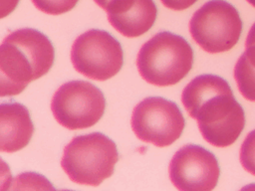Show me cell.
<instances>
[{"mask_svg":"<svg viewBox=\"0 0 255 191\" xmlns=\"http://www.w3.org/2000/svg\"><path fill=\"white\" fill-rule=\"evenodd\" d=\"M181 101L197 120L203 138L217 147L234 143L245 125V113L229 84L216 75H200L183 89Z\"/></svg>","mask_w":255,"mask_h":191,"instance_id":"cell-1","label":"cell"},{"mask_svg":"<svg viewBox=\"0 0 255 191\" xmlns=\"http://www.w3.org/2000/svg\"><path fill=\"white\" fill-rule=\"evenodd\" d=\"M54 59V47L40 31L24 28L10 33L0 46L1 96L20 94L50 71Z\"/></svg>","mask_w":255,"mask_h":191,"instance_id":"cell-2","label":"cell"},{"mask_svg":"<svg viewBox=\"0 0 255 191\" xmlns=\"http://www.w3.org/2000/svg\"><path fill=\"white\" fill-rule=\"evenodd\" d=\"M193 50L181 36L162 31L145 42L138 51L136 68L147 83L157 87L180 82L192 68Z\"/></svg>","mask_w":255,"mask_h":191,"instance_id":"cell-3","label":"cell"},{"mask_svg":"<svg viewBox=\"0 0 255 191\" xmlns=\"http://www.w3.org/2000/svg\"><path fill=\"white\" fill-rule=\"evenodd\" d=\"M119 160L116 143L102 132L74 137L64 148L61 166L81 185L98 186L111 177Z\"/></svg>","mask_w":255,"mask_h":191,"instance_id":"cell-4","label":"cell"},{"mask_svg":"<svg viewBox=\"0 0 255 191\" xmlns=\"http://www.w3.org/2000/svg\"><path fill=\"white\" fill-rule=\"evenodd\" d=\"M189 32L200 48L210 54L233 48L242 32V20L236 8L224 0H210L194 12Z\"/></svg>","mask_w":255,"mask_h":191,"instance_id":"cell-5","label":"cell"},{"mask_svg":"<svg viewBox=\"0 0 255 191\" xmlns=\"http://www.w3.org/2000/svg\"><path fill=\"white\" fill-rule=\"evenodd\" d=\"M106 99L95 85L74 80L62 85L54 94L51 110L56 120L72 130L95 125L103 116Z\"/></svg>","mask_w":255,"mask_h":191,"instance_id":"cell-6","label":"cell"},{"mask_svg":"<svg viewBox=\"0 0 255 191\" xmlns=\"http://www.w3.org/2000/svg\"><path fill=\"white\" fill-rule=\"evenodd\" d=\"M71 61L75 70L85 77L106 81L122 69L124 52L120 42L110 33L91 29L74 41Z\"/></svg>","mask_w":255,"mask_h":191,"instance_id":"cell-7","label":"cell"},{"mask_svg":"<svg viewBox=\"0 0 255 191\" xmlns=\"http://www.w3.org/2000/svg\"><path fill=\"white\" fill-rule=\"evenodd\" d=\"M130 124L138 139L164 147L180 137L185 120L175 102L161 96H148L134 106Z\"/></svg>","mask_w":255,"mask_h":191,"instance_id":"cell-8","label":"cell"},{"mask_svg":"<svg viewBox=\"0 0 255 191\" xmlns=\"http://www.w3.org/2000/svg\"><path fill=\"white\" fill-rule=\"evenodd\" d=\"M168 173L171 183L180 191H210L218 182L220 169L212 152L200 145L187 144L173 155Z\"/></svg>","mask_w":255,"mask_h":191,"instance_id":"cell-9","label":"cell"},{"mask_svg":"<svg viewBox=\"0 0 255 191\" xmlns=\"http://www.w3.org/2000/svg\"><path fill=\"white\" fill-rule=\"evenodd\" d=\"M106 12L110 24L128 38L147 32L157 15L153 0H113Z\"/></svg>","mask_w":255,"mask_h":191,"instance_id":"cell-10","label":"cell"},{"mask_svg":"<svg viewBox=\"0 0 255 191\" xmlns=\"http://www.w3.org/2000/svg\"><path fill=\"white\" fill-rule=\"evenodd\" d=\"M34 132L29 110L19 102L0 105V149L12 153L25 147Z\"/></svg>","mask_w":255,"mask_h":191,"instance_id":"cell-11","label":"cell"},{"mask_svg":"<svg viewBox=\"0 0 255 191\" xmlns=\"http://www.w3.org/2000/svg\"><path fill=\"white\" fill-rule=\"evenodd\" d=\"M234 78L241 95L255 101V45L246 48L234 67Z\"/></svg>","mask_w":255,"mask_h":191,"instance_id":"cell-12","label":"cell"},{"mask_svg":"<svg viewBox=\"0 0 255 191\" xmlns=\"http://www.w3.org/2000/svg\"><path fill=\"white\" fill-rule=\"evenodd\" d=\"M239 156L243 168L255 175V129L250 131L243 140Z\"/></svg>","mask_w":255,"mask_h":191,"instance_id":"cell-13","label":"cell"},{"mask_svg":"<svg viewBox=\"0 0 255 191\" xmlns=\"http://www.w3.org/2000/svg\"><path fill=\"white\" fill-rule=\"evenodd\" d=\"M34 6L49 15H60L72 10L79 0H31Z\"/></svg>","mask_w":255,"mask_h":191,"instance_id":"cell-14","label":"cell"},{"mask_svg":"<svg viewBox=\"0 0 255 191\" xmlns=\"http://www.w3.org/2000/svg\"><path fill=\"white\" fill-rule=\"evenodd\" d=\"M160 1L165 7L175 11H180V10L189 8L197 0H160Z\"/></svg>","mask_w":255,"mask_h":191,"instance_id":"cell-15","label":"cell"},{"mask_svg":"<svg viewBox=\"0 0 255 191\" xmlns=\"http://www.w3.org/2000/svg\"><path fill=\"white\" fill-rule=\"evenodd\" d=\"M255 45V23L251 26L247 38H246V42H245V48Z\"/></svg>","mask_w":255,"mask_h":191,"instance_id":"cell-16","label":"cell"},{"mask_svg":"<svg viewBox=\"0 0 255 191\" xmlns=\"http://www.w3.org/2000/svg\"><path fill=\"white\" fill-rule=\"evenodd\" d=\"M94 1L96 2V4H97L98 6H100V7L103 8L104 10H106V9L110 6V4L112 3L113 0H94Z\"/></svg>","mask_w":255,"mask_h":191,"instance_id":"cell-17","label":"cell"},{"mask_svg":"<svg viewBox=\"0 0 255 191\" xmlns=\"http://www.w3.org/2000/svg\"><path fill=\"white\" fill-rule=\"evenodd\" d=\"M248 3H250L253 7H255V0H247Z\"/></svg>","mask_w":255,"mask_h":191,"instance_id":"cell-18","label":"cell"}]
</instances>
